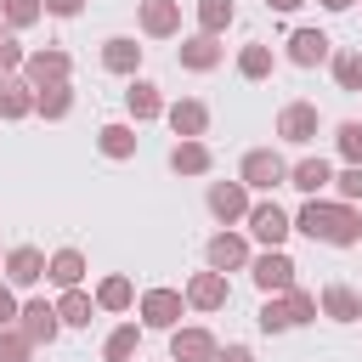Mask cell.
Segmentation results:
<instances>
[{
    "instance_id": "6da1fadb",
    "label": "cell",
    "mask_w": 362,
    "mask_h": 362,
    "mask_svg": "<svg viewBox=\"0 0 362 362\" xmlns=\"http://www.w3.org/2000/svg\"><path fill=\"white\" fill-rule=\"evenodd\" d=\"M294 232H305L311 243H328V249H356L362 243V209L345 198H305L294 209Z\"/></svg>"
},
{
    "instance_id": "7a4b0ae2",
    "label": "cell",
    "mask_w": 362,
    "mask_h": 362,
    "mask_svg": "<svg viewBox=\"0 0 362 362\" xmlns=\"http://www.w3.org/2000/svg\"><path fill=\"white\" fill-rule=\"evenodd\" d=\"M238 181L249 192H277V187H288V158L277 147H249L238 158Z\"/></svg>"
},
{
    "instance_id": "3957f363",
    "label": "cell",
    "mask_w": 362,
    "mask_h": 362,
    "mask_svg": "<svg viewBox=\"0 0 362 362\" xmlns=\"http://www.w3.org/2000/svg\"><path fill=\"white\" fill-rule=\"evenodd\" d=\"M187 311H192V305H187L181 288H141V294H136V317H141V328L170 334V328H181Z\"/></svg>"
},
{
    "instance_id": "277c9868",
    "label": "cell",
    "mask_w": 362,
    "mask_h": 362,
    "mask_svg": "<svg viewBox=\"0 0 362 362\" xmlns=\"http://www.w3.org/2000/svg\"><path fill=\"white\" fill-rule=\"evenodd\" d=\"M243 226H249V238H255L260 249H283L288 232H294V215H288L283 204H272V198H255L249 215H243Z\"/></svg>"
},
{
    "instance_id": "5b68a950",
    "label": "cell",
    "mask_w": 362,
    "mask_h": 362,
    "mask_svg": "<svg viewBox=\"0 0 362 362\" xmlns=\"http://www.w3.org/2000/svg\"><path fill=\"white\" fill-rule=\"evenodd\" d=\"M272 130H277V141H288V147H311L317 130H322V113H317V102H283Z\"/></svg>"
},
{
    "instance_id": "8992f818",
    "label": "cell",
    "mask_w": 362,
    "mask_h": 362,
    "mask_svg": "<svg viewBox=\"0 0 362 362\" xmlns=\"http://www.w3.org/2000/svg\"><path fill=\"white\" fill-rule=\"evenodd\" d=\"M294 272H300V266H294L288 249H260V255L249 260V277H255L260 294H288V288H294Z\"/></svg>"
},
{
    "instance_id": "52a82bcc",
    "label": "cell",
    "mask_w": 362,
    "mask_h": 362,
    "mask_svg": "<svg viewBox=\"0 0 362 362\" xmlns=\"http://www.w3.org/2000/svg\"><path fill=\"white\" fill-rule=\"evenodd\" d=\"M23 79H28L34 90H45V85H68V79H74V57H68L62 45H40V51H28Z\"/></svg>"
},
{
    "instance_id": "ba28073f",
    "label": "cell",
    "mask_w": 362,
    "mask_h": 362,
    "mask_svg": "<svg viewBox=\"0 0 362 362\" xmlns=\"http://www.w3.org/2000/svg\"><path fill=\"white\" fill-rule=\"evenodd\" d=\"M249 260H255V249H249V238L232 232V226H221V232L204 243V266H215V272H249Z\"/></svg>"
},
{
    "instance_id": "9c48e42d",
    "label": "cell",
    "mask_w": 362,
    "mask_h": 362,
    "mask_svg": "<svg viewBox=\"0 0 362 362\" xmlns=\"http://www.w3.org/2000/svg\"><path fill=\"white\" fill-rule=\"evenodd\" d=\"M175 62L187 68V74H215L221 62H226V45H221V34H187L181 45H175Z\"/></svg>"
},
{
    "instance_id": "30bf717a",
    "label": "cell",
    "mask_w": 362,
    "mask_h": 362,
    "mask_svg": "<svg viewBox=\"0 0 362 362\" xmlns=\"http://www.w3.org/2000/svg\"><path fill=\"white\" fill-rule=\"evenodd\" d=\"M204 204H209V215H215L221 226H238V221L249 215V204H255V192H249L243 181H209V192H204Z\"/></svg>"
},
{
    "instance_id": "8fae6325",
    "label": "cell",
    "mask_w": 362,
    "mask_h": 362,
    "mask_svg": "<svg viewBox=\"0 0 362 362\" xmlns=\"http://www.w3.org/2000/svg\"><path fill=\"white\" fill-rule=\"evenodd\" d=\"M187 305L192 311H226V300H232V283H226V272H215V266H204V272H192L187 277Z\"/></svg>"
},
{
    "instance_id": "7c38bea8",
    "label": "cell",
    "mask_w": 362,
    "mask_h": 362,
    "mask_svg": "<svg viewBox=\"0 0 362 362\" xmlns=\"http://www.w3.org/2000/svg\"><path fill=\"white\" fill-rule=\"evenodd\" d=\"M215 351H221V339L209 328H198V322L170 328V362H215Z\"/></svg>"
},
{
    "instance_id": "4fadbf2b",
    "label": "cell",
    "mask_w": 362,
    "mask_h": 362,
    "mask_svg": "<svg viewBox=\"0 0 362 362\" xmlns=\"http://www.w3.org/2000/svg\"><path fill=\"white\" fill-rule=\"evenodd\" d=\"M136 28L147 40H175L181 34V0H136Z\"/></svg>"
},
{
    "instance_id": "5bb4252c",
    "label": "cell",
    "mask_w": 362,
    "mask_h": 362,
    "mask_svg": "<svg viewBox=\"0 0 362 362\" xmlns=\"http://www.w3.org/2000/svg\"><path fill=\"white\" fill-rule=\"evenodd\" d=\"M17 328H23L34 345H57V334H62L57 300H23V311H17Z\"/></svg>"
},
{
    "instance_id": "9a60e30c",
    "label": "cell",
    "mask_w": 362,
    "mask_h": 362,
    "mask_svg": "<svg viewBox=\"0 0 362 362\" xmlns=\"http://www.w3.org/2000/svg\"><path fill=\"white\" fill-rule=\"evenodd\" d=\"M45 260H51L45 249L17 243V249H6V266H0V272H6V283H11V288H34V283L45 277Z\"/></svg>"
},
{
    "instance_id": "2e32d148",
    "label": "cell",
    "mask_w": 362,
    "mask_h": 362,
    "mask_svg": "<svg viewBox=\"0 0 362 362\" xmlns=\"http://www.w3.org/2000/svg\"><path fill=\"white\" fill-rule=\"evenodd\" d=\"M288 187L305 192V198H322V187H334V164L322 153H305V158L288 164Z\"/></svg>"
},
{
    "instance_id": "e0dca14e",
    "label": "cell",
    "mask_w": 362,
    "mask_h": 362,
    "mask_svg": "<svg viewBox=\"0 0 362 362\" xmlns=\"http://www.w3.org/2000/svg\"><path fill=\"white\" fill-rule=\"evenodd\" d=\"M328 57H334V40L322 28H294L288 34V62L294 68H322Z\"/></svg>"
},
{
    "instance_id": "ac0fdd59",
    "label": "cell",
    "mask_w": 362,
    "mask_h": 362,
    "mask_svg": "<svg viewBox=\"0 0 362 362\" xmlns=\"http://www.w3.org/2000/svg\"><path fill=\"white\" fill-rule=\"evenodd\" d=\"M170 170H175V175H209V170H215L209 141H204V136H175V147H170Z\"/></svg>"
},
{
    "instance_id": "d6986e66",
    "label": "cell",
    "mask_w": 362,
    "mask_h": 362,
    "mask_svg": "<svg viewBox=\"0 0 362 362\" xmlns=\"http://www.w3.org/2000/svg\"><path fill=\"white\" fill-rule=\"evenodd\" d=\"M102 68L119 74V79H136V74H141V45H136L130 34H107V40H102Z\"/></svg>"
},
{
    "instance_id": "ffe728a7",
    "label": "cell",
    "mask_w": 362,
    "mask_h": 362,
    "mask_svg": "<svg viewBox=\"0 0 362 362\" xmlns=\"http://www.w3.org/2000/svg\"><path fill=\"white\" fill-rule=\"evenodd\" d=\"M124 107H130V119H136V124H147V119H164V107H170V102H164V90H158L153 79H141V74H136V79L124 85Z\"/></svg>"
},
{
    "instance_id": "44dd1931",
    "label": "cell",
    "mask_w": 362,
    "mask_h": 362,
    "mask_svg": "<svg viewBox=\"0 0 362 362\" xmlns=\"http://www.w3.org/2000/svg\"><path fill=\"white\" fill-rule=\"evenodd\" d=\"M164 124H170L175 136H209V102L181 96V102H170V107H164Z\"/></svg>"
},
{
    "instance_id": "7402d4cb",
    "label": "cell",
    "mask_w": 362,
    "mask_h": 362,
    "mask_svg": "<svg viewBox=\"0 0 362 362\" xmlns=\"http://www.w3.org/2000/svg\"><path fill=\"white\" fill-rule=\"evenodd\" d=\"M96 147H102V158H113V164H124V158H136V147H141V136H136V124H124V119H107V124L96 130Z\"/></svg>"
},
{
    "instance_id": "603a6c76",
    "label": "cell",
    "mask_w": 362,
    "mask_h": 362,
    "mask_svg": "<svg viewBox=\"0 0 362 362\" xmlns=\"http://www.w3.org/2000/svg\"><path fill=\"white\" fill-rule=\"evenodd\" d=\"M317 305H322L328 322H362V294H356L351 283H328V288L317 294Z\"/></svg>"
},
{
    "instance_id": "cb8c5ba5",
    "label": "cell",
    "mask_w": 362,
    "mask_h": 362,
    "mask_svg": "<svg viewBox=\"0 0 362 362\" xmlns=\"http://www.w3.org/2000/svg\"><path fill=\"white\" fill-rule=\"evenodd\" d=\"M28 113H34V85H28L23 74H0V119L17 124V119H28Z\"/></svg>"
},
{
    "instance_id": "d4e9b609",
    "label": "cell",
    "mask_w": 362,
    "mask_h": 362,
    "mask_svg": "<svg viewBox=\"0 0 362 362\" xmlns=\"http://www.w3.org/2000/svg\"><path fill=\"white\" fill-rule=\"evenodd\" d=\"M85 272H90V260H85L79 249H57V255L45 260V283H57V288H79Z\"/></svg>"
},
{
    "instance_id": "484cf974",
    "label": "cell",
    "mask_w": 362,
    "mask_h": 362,
    "mask_svg": "<svg viewBox=\"0 0 362 362\" xmlns=\"http://www.w3.org/2000/svg\"><path fill=\"white\" fill-rule=\"evenodd\" d=\"M272 68H277V51H272L266 40H249V45L238 51V79L260 85V79H272Z\"/></svg>"
},
{
    "instance_id": "4316f807",
    "label": "cell",
    "mask_w": 362,
    "mask_h": 362,
    "mask_svg": "<svg viewBox=\"0 0 362 362\" xmlns=\"http://www.w3.org/2000/svg\"><path fill=\"white\" fill-rule=\"evenodd\" d=\"M96 311H102V305H96V294H85V288H62V294H57V317H62V328H90Z\"/></svg>"
},
{
    "instance_id": "83f0119b",
    "label": "cell",
    "mask_w": 362,
    "mask_h": 362,
    "mask_svg": "<svg viewBox=\"0 0 362 362\" xmlns=\"http://www.w3.org/2000/svg\"><path fill=\"white\" fill-rule=\"evenodd\" d=\"M328 74H334V90H345V96H362V51H356V45L334 51V57H328Z\"/></svg>"
},
{
    "instance_id": "f1b7e54d",
    "label": "cell",
    "mask_w": 362,
    "mask_h": 362,
    "mask_svg": "<svg viewBox=\"0 0 362 362\" xmlns=\"http://www.w3.org/2000/svg\"><path fill=\"white\" fill-rule=\"evenodd\" d=\"M96 305H102V311H113V317H119V311H130V305H136V283H130L124 272H107V277L96 283Z\"/></svg>"
},
{
    "instance_id": "f546056e",
    "label": "cell",
    "mask_w": 362,
    "mask_h": 362,
    "mask_svg": "<svg viewBox=\"0 0 362 362\" xmlns=\"http://www.w3.org/2000/svg\"><path fill=\"white\" fill-rule=\"evenodd\" d=\"M136 351H141V322H119L102 339V362H136Z\"/></svg>"
},
{
    "instance_id": "4dcf8cb0",
    "label": "cell",
    "mask_w": 362,
    "mask_h": 362,
    "mask_svg": "<svg viewBox=\"0 0 362 362\" xmlns=\"http://www.w3.org/2000/svg\"><path fill=\"white\" fill-rule=\"evenodd\" d=\"M34 113L51 119V124L68 119V113H74V79H68V85H45V90H34Z\"/></svg>"
},
{
    "instance_id": "1f68e13d",
    "label": "cell",
    "mask_w": 362,
    "mask_h": 362,
    "mask_svg": "<svg viewBox=\"0 0 362 362\" xmlns=\"http://www.w3.org/2000/svg\"><path fill=\"white\" fill-rule=\"evenodd\" d=\"M192 11H198V28L204 34H226L238 23V6L232 0H192Z\"/></svg>"
},
{
    "instance_id": "d6a6232c",
    "label": "cell",
    "mask_w": 362,
    "mask_h": 362,
    "mask_svg": "<svg viewBox=\"0 0 362 362\" xmlns=\"http://www.w3.org/2000/svg\"><path fill=\"white\" fill-rule=\"evenodd\" d=\"M255 322H260V334H288V328H294L288 300H283V294H266V300H260V311H255Z\"/></svg>"
},
{
    "instance_id": "836d02e7",
    "label": "cell",
    "mask_w": 362,
    "mask_h": 362,
    "mask_svg": "<svg viewBox=\"0 0 362 362\" xmlns=\"http://www.w3.org/2000/svg\"><path fill=\"white\" fill-rule=\"evenodd\" d=\"M0 17H6L11 34H23V28H34L45 17V0H0Z\"/></svg>"
},
{
    "instance_id": "e575fe53",
    "label": "cell",
    "mask_w": 362,
    "mask_h": 362,
    "mask_svg": "<svg viewBox=\"0 0 362 362\" xmlns=\"http://www.w3.org/2000/svg\"><path fill=\"white\" fill-rule=\"evenodd\" d=\"M34 351H40V345H34L17 322H11V328H0V362H34Z\"/></svg>"
},
{
    "instance_id": "d590c367",
    "label": "cell",
    "mask_w": 362,
    "mask_h": 362,
    "mask_svg": "<svg viewBox=\"0 0 362 362\" xmlns=\"http://www.w3.org/2000/svg\"><path fill=\"white\" fill-rule=\"evenodd\" d=\"M334 153H339L345 164H362V119L334 124Z\"/></svg>"
},
{
    "instance_id": "8d00e7d4",
    "label": "cell",
    "mask_w": 362,
    "mask_h": 362,
    "mask_svg": "<svg viewBox=\"0 0 362 362\" xmlns=\"http://www.w3.org/2000/svg\"><path fill=\"white\" fill-rule=\"evenodd\" d=\"M283 300H288V317H294V328H305V322H317V317H322L317 294H311V288H300V283H294V288H288Z\"/></svg>"
},
{
    "instance_id": "74e56055",
    "label": "cell",
    "mask_w": 362,
    "mask_h": 362,
    "mask_svg": "<svg viewBox=\"0 0 362 362\" xmlns=\"http://www.w3.org/2000/svg\"><path fill=\"white\" fill-rule=\"evenodd\" d=\"M334 198H345V204H362V164H345V170H334Z\"/></svg>"
},
{
    "instance_id": "f35d334b",
    "label": "cell",
    "mask_w": 362,
    "mask_h": 362,
    "mask_svg": "<svg viewBox=\"0 0 362 362\" xmlns=\"http://www.w3.org/2000/svg\"><path fill=\"white\" fill-rule=\"evenodd\" d=\"M23 62H28L23 40H17L11 28H0V74H23Z\"/></svg>"
},
{
    "instance_id": "ab89813d",
    "label": "cell",
    "mask_w": 362,
    "mask_h": 362,
    "mask_svg": "<svg viewBox=\"0 0 362 362\" xmlns=\"http://www.w3.org/2000/svg\"><path fill=\"white\" fill-rule=\"evenodd\" d=\"M17 311H23L17 288H11V283H0V328H11V322H17Z\"/></svg>"
},
{
    "instance_id": "60d3db41",
    "label": "cell",
    "mask_w": 362,
    "mask_h": 362,
    "mask_svg": "<svg viewBox=\"0 0 362 362\" xmlns=\"http://www.w3.org/2000/svg\"><path fill=\"white\" fill-rule=\"evenodd\" d=\"M85 0H45V17H79Z\"/></svg>"
},
{
    "instance_id": "b9f144b4",
    "label": "cell",
    "mask_w": 362,
    "mask_h": 362,
    "mask_svg": "<svg viewBox=\"0 0 362 362\" xmlns=\"http://www.w3.org/2000/svg\"><path fill=\"white\" fill-rule=\"evenodd\" d=\"M215 362H255V351H249V345H221Z\"/></svg>"
},
{
    "instance_id": "7bdbcfd3",
    "label": "cell",
    "mask_w": 362,
    "mask_h": 362,
    "mask_svg": "<svg viewBox=\"0 0 362 362\" xmlns=\"http://www.w3.org/2000/svg\"><path fill=\"white\" fill-rule=\"evenodd\" d=\"M266 6H272V11H283V17H288V11H300V6H305V0H266Z\"/></svg>"
},
{
    "instance_id": "ee69618b",
    "label": "cell",
    "mask_w": 362,
    "mask_h": 362,
    "mask_svg": "<svg viewBox=\"0 0 362 362\" xmlns=\"http://www.w3.org/2000/svg\"><path fill=\"white\" fill-rule=\"evenodd\" d=\"M317 6H322V11H351L356 0H317Z\"/></svg>"
},
{
    "instance_id": "f6af8a7d",
    "label": "cell",
    "mask_w": 362,
    "mask_h": 362,
    "mask_svg": "<svg viewBox=\"0 0 362 362\" xmlns=\"http://www.w3.org/2000/svg\"><path fill=\"white\" fill-rule=\"evenodd\" d=\"M0 266H6V249H0Z\"/></svg>"
},
{
    "instance_id": "bcb514c9",
    "label": "cell",
    "mask_w": 362,
    "mask_h": 362,
    "mask_svg": "<svg viewBox=\"0 0 362 362\" xmlns=\"http://www.w3.org/2000/svg\"><path fill=\"white\" fill-rule=\"evenodd\" d=\"M0 28H6V17H0Z\"/></svg>"
},
{
    "instance_id": "7dc6e473",
    "label": "cell",
    "mask_w": 362,
    "mask_h": 362,
    "mask_svg": "<svg viewBox=\"0 0 362 362\" xmlns=\"http://www.w3.org/2000/svg\"><path fill=\"white\" fill-rule=\"evenodd\" d=\"M356 6H362V0H356Z\"/></svg>"
}]
</instances>
